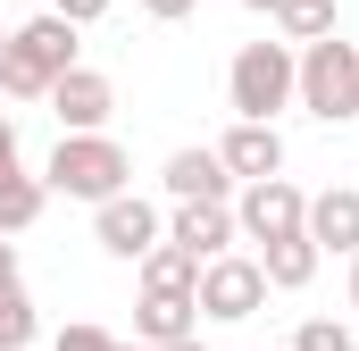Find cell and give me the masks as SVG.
<instances>
[{
    "label": "cell",
    "instance_id": "ac0fdd59",
    "mask_svg": "<svg viewBox=\"0 0 359 351\" xmlns=\"http://www.w3.org/2000/svg\"><path fill=\"white\" fill-rule=\"evenodd\" d=\"M34 301H25V284H0V351H25L34 343Z\"/></svg>",
    "mask_w": 359,
    "mask_h": 351
},
{
    "label": "cell",
    "instance_id": "f546056e",
    "mask_svg": "<svg viewBox=\"0 0 359 351\" xmlns=\"http://www.w3.org/2000/svg\"><path fill=\"white\" fill-rule=\"evenodd\" d=\"M117 351H142V343H117Z\"/></svg>",
    "mask_w": 359,
    "mask_h": 351
},
{
    "label": "cell",
    "instance_id": "d6986e66",
    "mask_svg": "<svg viewBox=\"0 0 359 351\" xmlns=\"http://www.w3.org/2000/svg\"><path fill=\"white\" fill-rule=\"evenodd\" d=\"M8 42H17V34H8ZM0 92H17V100H50V76H42V67H25V59L8 51V59H0Z\"/></svg>",
    "mask_w": 359,
    "mask_h": 351
},
{
    "label": "cell",
    "instance_id": "6da1fadb",
    "mask_svg": "<svg viewBox=\"0 0 359 351\" xmlns=\"http://www.w3.org/2000/svg\"><path fill=\"white\" fill-rule=\"evenodd\" d=\"M292 76H301V51L292 42H243L234 67H226V100L243 126H276V109L292 100Z\"/></svg>",
    "mask_w": 359,
    "mask_h": 351
},
{
    "label": "cell",
    "instance_id": "7a4b0ae2",
    "mask_svg": "<svg viewBox=\"0 0 359 351\" xmlns=\"http://www.w3.org/2000/svg\"><path fill=\"white\" fill-rule=\"evenodd\" d=\"M126 151L109 143V134H59V151H50V168H42V192H67V201H117L126 192Z\"/></svg>",
    "mask_w": 359,
    "mask_h": 351
},
{
    "label": "cell",
    "instance_id": "5bb4252c",
    "mask_svg": "<svg viewBox=\"0 0 359 351\" xmlns=\"http://www.w3.org/2000/svg\"><path fill=\"white\" fill-rule=\"evenodd\" d=\"M259 276H268V293H301V284L318 276V243H309V234L259 243Z\"/></svg>",
    "mask_w": 359,
    "mask_h": 351
},
{
    "label": "cell",
    "instance_id": "4fadbf2b",
    "mask_svg": "<svg viewBox=\"0 0 359 351\" xmlns=\"http://www.w3.org/2000/svg\"><path fill=\"white\" fill-rule=\"evenodd\" d=\"M159 184H168L176 201H226V184H234V176H226V159H217V151H176Z\"/></svg>",
    "mask_w": 359,
    "mask_h": 351
},
{
    "label": "cell",
    "instance_id": "277c9868",
    "mask_svg": "<svg viewBox=\"0 0 359 351\" xmlns=\"http://www.w3.org/2000/svg\"><path fill=\"white\" fill-rule=\"evenodd\" d=\"M259 301H268V276L259 260H209L201 267V284H192V310H209V318H259Z\"/></svg>",
    "mask_w": 359,
    "mask_h": 351
},
{
    "label": "cell",
    "instance_id": "9a60e30c",
    "mask_svg": "<svg viewBox=\"0 0 359 351\" xmlns=\"http://www.w3.org/2000/svg\"><path fill=\"white\" fill-rule=\"evenodd\" d=\"M42 201H50V192H42V176L8 168V176H0V234H25V226L42 218Z\"/></svg>",
    "mask_w": 359,
    "mask_h": 351
},
{
    "label": "cell",
    "instance_id": "2e32d148",
    "mask_svg": "<svg viewBox=\"0 0 359 351\" xmlns=\"http://www.w3.org/2000/svg\"><path fill=\"white\" fill-rule=\"evenodd\" d=\"M192 284H201V260H184L176 243L142 251V293H184V301H192Z\"/></svg>",
    "mask_w": 359,
    "mask_h": 351
},
{
    "label": "cell",
    "instance_id": "7c38bea8",
    "mask_svg": "<svg viewBox=\"0 0 359 351\" xmlns=\"http://www.w3.org/2000/svg\"><path fill=\"white\" fill-rule=\"evenodd\" d=\"M217 159H226V176H243V184H268V176H284V134L276 126H234L217 143Z\"/></svg>",
    "mask_w": 359,
    "mask_h": 351
},
{
    "label": "cell",
    "instance_id": "8fae6325",
    "mask_svg": "<svg viewBox=\"0 0 359 351\" xmlns=\"http://www.w3.org/2000/svg\"><path fill=\"white\" fill-rule=\"evenodd\" d=\"M192 326H201V310H192L184 293H142V310H134V343H142V351L192 343Z\"/></svg>",
    "mask_w": 359,
    "mask_h": 351
},
{
    "label": "cell",
    "instance_id": "603a6c76",
    "mask_svg": "<svg viewBox=\"0 0 359 351\" xmlns=\"http://www.w3.org/2000/svg\"><path fill=\"white\" fill-rule=\"evenodd\" d=\"M17 168V126H8V117H0V176Z\"/></svg>",
    "mask_w": 359,
    "mask_h": 351
},
{
    "label": "cell",
    "instance_id": "d4e9b609",
    "mask_svg": "<svg viewBox=\"0 0 359 351\" xmlns=\"http://www.w3.org/2000/svg\"><path fill=\"white\" fill-rule=\"evenodd\" d=\"M0 284H17V243L0 234Z\"/></svg>",
    "mask_w": 359,
    "mask_h": 351
},
{
    "label": "cell",
    "instance_id": "8992f818",
    "mask_svg": "<svg viewBox=\"0 0 359 351\" xmlns=\"http://www.w3.org/2000/svg\"><path fill=\"white\" fill-rule=\"evenodd\" d=\"M92 234H100V251H109V260H142V251H159V243H168V234H159V209H151L142 192H117V201H100Z\"/></svg>",
    "mask_w": 359,
    "mask_h": 351
},
{
    "label": "cell",
    "instance_id": "5b68a950",
    "mask_svg": "<svg viewBox=\"0 0 359 351\" xmlns=\"http://www.w3.org/2000/svg\"><path fill=\"white\" fill-rule=\"evenodd\" d=\"M234 226H243L251 243H284V234H301V226H309V192H292L284 176H268V184H243Z\"/></svg>",
    "mask_w": 359,
    "mask_h": 351
},
{
    "label": "cell",
    "instance_id": "f1b7e54d",
    "mask_svg": "<svg viewBox=\"0 0 359 351\" xmlns=\"http://www.w3.org/2000/svg\"><path fill=\"white\" fill-rule=\"evenodd\" d=\"M176 351H209V343H201V335H192V343H176Z\"/></svg>",
    "mask_w": 359,
    "mask_h": 351
},
{
    "label": "cell",
    "instance_id": "e0dca14e",
    "mask_svg": "<svg viewBox=\"0 0 359 351\" xmlns=\"http://www.w3.org/2000/svg\"><path fill=\"white\" fill-rule=\"evenodd\" d=\"M276 25H284V42H301V51H309V42H326V34H334V0H284V8H276Z\"/></svg>",
    "mask_w": 359,
    "mask_h": 351
},
{
    "label": "cell",
    "instance_id": "ffe728a7",
    "mask_svg": "<svg viewBox=\"0 0 359 351\" xmlns=\"http://www.w3.org/2000/svg\"><path fill=\"white\" fill-rule=\"evenodd\" d=\"M292 351H351V335H343L334 318H309V326L292 335Z\"/></svg>",
    "mask_w": 359,
    "mask_h": 351
},
{
    "label": "cell",
    "instance_id": "cb8c5ba5",
    "mask_svg": "<svg viewBox=\"0 0 359 351\" xmlns=\"http://www.w3.org/2000/svg\"><path fill=\"white\" fill-rule=\"evenodd\" d=\"M142 8H151V17H168V25H176V17H192V0H142Z\"/></svg>",
    "mask_w": 359,
    "mask_h": 351
},
{
    "label": "cell",
    "instance_id": "ba28073f",
    "mask_svg": "<svg viewBox=\"0 0 359 351\" xmlns=\"http://www.w3.org/2000/svg\"><path fill=\"white\" fill-rule=\"evenodd\" d=\"M168 243H176L184 260H226V243H234V209L226 201H176V226H168Z\"/></svg>",
    "mask_w": 359,
    "mask_h": 351
},
{
    "label": "cell",
    "instance_id": "7402d4cb",
    "mask_svg": "<svg viewBox=\"0 0 359 351\" xmlns=\"http://www.w3.org/2000/svg\"><path fill=\"white\" fill-rule=\"evenodd\" d=\"M50 17H67V25H92V17H109V0H50Z\"/></svg>",
    "mask_w": 359,
    "mask_h": 351
},
{
    "label": "cell",
    "instance_id": "9c48e42d",
    "mask_svg": "<svg viewBox=\"0 0 359 351\" xmlns=\"http://www.w3.org/2000/svg\"><path fill=\"white\" fill-rule=\"evenodd\" d=\"M8 51H17V59H25V67H42V76H50V84H59V76H76V67H84V59H76V25H67V17H50V8H42V17H25V25H17V42H8Z\"/></svg>",
    "mask_w": 359,
    "mask_h": 351
},
{
    "label": "cell",
    "instance_id": "44dd1931",
    "mask_svg": "<svg viewBox=\"0 0 359 351\" xmlns=\"http://www.w3.org/2000/svg\"><path fill=\"white\" fill-rule=\"evenodd\" d=\"M59 351H117V335H109V326H67Z\"/></svg>",
    "mask_w": 359,
    "mask_h": 351
},
{
    "label": "cell",
    "instance_id": "52a82bcc",
    "mask_svg": "<svg viewBox=\"0 0 359 351\" xmlns=\"http://www.w3.org/2000/svg\"><path fill=\"white\" fill-rule=\"evenodd\" d=\"M50 109H59V126H67V134H100V126H109V109H117V84H109L100 67H76V76H59V84H50Z\"/></svg>",
    "mask_w": 359,
    "mask_h": 351
},
{
    "label": "cell",
    "instance_id": "3957f363",
    "mask_svg": "<svg viewBox=\"0 0 359 351\" xmlns=\"http://www.w3.org/2000/svg\"><path fill=\"white\" fill-rule=\"evenodd\" d=\"M292 100L309 109V117H326V126H351L359 117V51L351 42H309L301 51V76H292Z\"/></svg>",
    "mask_w": 359,
    "mask_h": 351
},
{
    "label": "cell",
    "instance_id": "30bf717a",
    "mask_svg": "<svg viewBox=\"0 0 359 351\" xmlns=\"http://www.w3.org/2000/svg\"><path fill=\"white\" fill-rule=\"evenodd\" d=\"M301 234L318 243V260H326V251H343V260H359V192H351V184L318 192V201H309V226H301Z\"/></svg>",
    "mask_w": 359,
    "mask_h": 351
},
{
    "label": "cell",
    "instance_id": "4dcf8cb0",
    "mask_svg": "<svg viewBox=\"0 0 359 351\" xmlns=\"http://www.w3.org/2000/svg\"><path fill=\"white\" fill-rule=\"evenodd\" d=\"M351 351H359V343H351Z\"/></svg>",
    "mask_w": 359,
    "mask_h": 351
},
{
    "label": "cell",
    "instance_id": "4316f807",
    "mask_svg": "<svg viewBox=\"0 0 359 351\" xmlns=\"http://www.w3.org/2000/svg\"><path fill=\"white\" fill-rule=\"evenodd\" d=\"M351 310H359V260H351Z\"/></svg>",
    "mask_w": 359,
    "mask_h": 351
},
{
    "label": "cell",
    "instance_id": "484cf974",
    "mask_svg": "<svg viewBox=\"0 0 359 351\" xmlns=\"http://www.w3.org/2000/svg\"><path fill=\"white\" fill-rule=\"evenodd\" d=\"M243 8H259V17H276V8H284V0H243Z\"/></svg>",
    "mask_w": 359,
    "mask_h": 351
},
{
    "label": "cell",
    "instance_id": "83f0119b",
    "mask_svg": "<svg viewBox=\"0 0 359 351\" xmlns=\"http://www.w3.org/2000/svg\"><path fill=\"white\" fill-rule=\"evenodd\" d=\"M8 34H17V25H0V59H8Z\"/></svg>",
    "mask_w": 359,
    "mask_h": 351
}]
</instances>
